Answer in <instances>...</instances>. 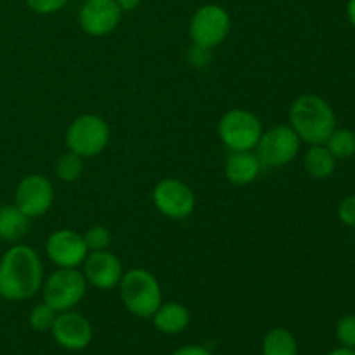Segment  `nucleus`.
Segmentation results:
<instances>
[{"label": "nucleus", "mask_w": 355, "mask_h": 355, "mask_svg": "<svg viewBox=\"0 0 355 355\" xmlns=\"http://www.w3.org/2000/svg\"><path fill=\"white\" fill-rule=\"evenodd\" d=\"M44 284V266L31 246H10L0 259V297L9 302L33 298Z\"/></svg>", "instance_id": "1"}, {"label": "nucleus", "mask_w": 355, "mask_h": 355, "mask_svg": "<svg viewBox=\"0 0 355 355\" xmlns=\"http://www.w3.org/2000/svg\"><path fill=\"white\" fill-rule=\"evenodd\" d=\"M290 127L309 146L326 144L336 128V116L331 104L315 94H302L291 103Z\"/></svg>", "instance_id": "2"}, {"label": "nucleus", "mask_w": 355, "mask_h": 355, "mask_svg": "<svg viewBox=\"0 0 355 355\" xmlns=\"http://www.w3.org/2000/svg\"><path fill=\"white\" fill-rule=\"evenodd\" d=\"M118 290L125 309L139 319H151L156 309L163 304L159 281L155 274L142 267L123 272Z\"/></svg>", "instance_id": "3"}, {"label": "nucleus", "mask_w": 355, "mask_h": 355, "mask_svg": "<svg viewBox=\"0 0 355 355\" xmlns=\"http://www.w3.org/2000/svg\"><path fill=\"white\" fill-rule=\"evenodd\" d=\"M217 134L222 144L231 153L253 151L263 134L260 118L243 107H234L222 114L217 125Z\"/></svg>", "instance_id": "4"}, {"label": "nucleus", "mask_w": 355, "mask_h": 355, "mask_svg": "<svg viewBox=\"0 0 355 355\" xmlns=\"http://www.w3.org/2000/svg\"><path fill=\"white\" fill-rule=\"evenodd\" d=\"M110 125L99 114L85 113L76 116L66 130V148L68 151L82 156L94 158L104 153L110 144Z\"/></svg>", "instance_id": "5"}, {"label": "nucleus", "mask_w": 355, "mask_h": 355, "mask_svg": "<svg viewBox=\"0 0 355 355\" xmlns=\"http://www.w3.org/2000/svg\"><path fill=\"white\" fill-rule=\"evenodd\" d=\"M232 28L231 14L218 3L198 7L189 21V37L193 45L211 51L224 44Z\"/></svg>", "instance_id": "6"}, {"label": "nucleus", "mask_w": 355, "mask_h": 355, "mask_svg": "<svg viewBox=\"0 0 355 355\" xmlns=\"http://www.w3.org/2000/svg\"><path fill=\"white\" fill-rule=\"evenodd\" d=\"M87 286L89 283L78 269H58L42 284V297L59 314L73 311L85 297Z\"/></svg>", "instance_id": "7"}, {"label": "nucleus", "mask_w": 355, "mask_h": 355, "mask_svg": "<svg viewBox=\"0 0 355 355\" xmlns=\"http://www.w3.org/2000/svg\"><path fill=\"white\" fill-rule=\"evenodd\" d=\"M302 141L290 125H276L262 134L257 144L262 166L267 168H281L293 162L300 153Z\"/></svg>", "instance_id": "8"}, {"label": "nucleus", "mask_w": 355, "mask_h": 355, "mask_svg": "<svg viewBox=\"0 0 355 355\" xmlns=\"http://www.w3.org/2000/svg\"><path fill=\"white\" fill-rule=\"evenodd\" d=\"M153 205L166 218L182 220L187 218L196 208L194 191L179 179H163L153 189Z\"/></svg>", "instance_id": "9"}, {"label": "nucleus", "mask_w": 355, "mask_h": 355, "mask_svg": "<svg viewBox=\"0 0 355 355\" xmlns=\"http://www.w3.org/2000/svg\"><path fill=\"white\" fill-rule=\"evenodd\" d=\"M54 203V186L40 173H31L21 179L14 194V205L28 218L44 217Z\"/></svg>", "instance_id": "10"}, {"label": "nucleus", "mask_w": 355, "mask_h": 355, "mask_svg": "<svg viewBox=\"0 0 355 355\" xmlns=\"http://www.w3.org/2000/svg\"><path fill=\"white\" fill-rule=\"evenodd\" d=\"M89 253L83 234L73 229L54 231L45 241V255L58 269H78Z\"/></svg>", "instance_id": "11"}, {"label": "nucleus", "mask_w": 355, "mask_h": 355, "mask_svg": "<svg viewBox=\"0 0 355 355\" xmlns=\"http://www.w3.org/2000/svg\"><path fill=\"white\" fill-rule=\"evenodd\" d=\"M51 331L54 342L69 352H78V350L87 349L94 338L92 322L85 315L75 311L59 312L55 315Z\"/></svg>", "instance_id": "12"}, {"label": "nucleus", "mask_w": 355, "mask_h": 355, "mask_svg": "<svg viewBox=\"0 0 355 355\" xmlns=\"http://www.w3.org/2000/svg\"><path fill=\"white\" fill-rule=\"evenodd\" d=\"M121 14L123 10L114 0H85L80 7L78 24L87 35L101 38L116 30Z\"/></svg>", "instance_id": "13"}, {"label": "nucleus", "mask_w": 355, "mask_h": 355, "mask_svg": "<svg viewBox=\"0 0 355 355\" xmlns=\"http://www.w3.org/2000/svg\"><path fill=\"white\" fill-rule=\"evenodd\" d=\"M83 276L90 286L101 291L113 290L120 284L123 276V266L120 259L110 250L90 252L83 262Z\"/></svg>", "instance_id": "14"}, {"label": "nucleus", "mask_w": 355, "mask_h": 355, "mask_svg": "<svg viewBox=\"0 0 355 355\" xmlns=\"http://www.w3.org/2000/svg\"><path fill=\"white\" fill-rule=\"evenodd\" d=\"M262 163L257 153L236 151L225 162V179L234 186H248L259 179L262 172Z\"/></svg>", "instance_id": "15"}, {"label": "nucleus", "mask_w": 355, "mask_h": 355, "mask_svg": "<svg viewBox=\"0 0 355 355\" xmlns=\"http://www.w3.org/2000/svg\"><path fill=\"white\" fill-rule=\"evenodd\" d=\"M151 319L155 328L163 335H179L191 324V312L184 304L166 302L156 309Z\"/></svg>", "instance_id": "16"}, {"label": "nucleus", "mask_w": 355, "mask_h": 355, "mask_svg": "<svg viewBox=\"0 0 355 355\" xmlns=\"http://www.w3.org/2000/svg\"><path fill=\"white\" fill-rule=\"evenodd\" d=\"M30 220L16 205L0 207V239L7 243H16L28 234Z\"/></svg>", "instance_id": "17"}, {"label": "nucleus", "mask_w": 355, "mask_h": 355, "mask_svg": "<svg viewBox=\"0 0 355 355\" xmlns=\"http://www.w3.org/2000/svg\"><path fill=\"white\" fill-rule=\"evenodd\" d=\"M304 168L312 179L324 180L335 173L336 158L324 144L311 146L304 156Z\"/></svg>", "instance_id": "18"}, {"label": "nucleus", "mask_w": 355, "mask_h": 355, "mask_svg": "<svg viewBox=\"0 0 355 355\" xmlns=\"http://www.w3.org/2000/svg\"><path fill=\"white\" fill-rule=\"evenodd\" d=\"M262 355H298L297 338L284 328L269 329L262 340Z\"/></svg>", "instance_id": "19"}, {"label": "nucleus", "mask_w": 355, "mask_h": 355, "mask_svg": "<svg viewBox=\"0 0 355 355\" xmlns=\"http://www.w3.org/2000/svg\"><path fill=\"white\" fill-rule=\"evenodd\" d=\"M324 146L336 159H349L355 155V134L349 128H335Z\"/></svg>", "instance_id": "20"}, {"label": "nucleus", "mask_w": 355, "mask_h": 355, "mask_svg": "<svg viewBox=\"0 0 355 355\" xmlns=\"http://www.w3.org/2000/svg\"><path fill=\"white\" fill-rule=\"evenodd\" d=\"M83 173V158L71 151H66L55 162V175L66 184L76 182Z\"/></svg>", "instance_id": "21"}, {"label": "nucleus", "mask_w": 355, "mask_h": 355, "mask_svg": "<svg viewBox=\"0 0 355 355\" xmlns=\"http://www.w3.org/2000/svg\"><path fill=\"white\" fill-rule=\"evenodd\" d=\"M55 315H58V312L52 307H49L45 302H42V304H37L31 309L28 322H30L31 329H35V331L38 333L51 331L52 324H54L55 321Z\"/></svg>", "instance_id": "22"}, {"label": "nucleus", "mask_w": 355, "mask_h": 355, "mask_svg": "<svg viewBox=\"0 0 355 355\" xmlns=\"http://www.w3.org/2000/svg\"><path fill=\"white\" fill-rule=\"evenodd\" d=\"M83 239H85L89 252H101V250H107L110 246L111 232L104 225H94V227L87 229Z\"/></svg>", "instance_id": "23"}, {"label": "nucleus", "mask_w": 355, "mask_h": 355, "mask_svg": "<svg viewBox=\"0 0 355 355\" xmlns=\"http://www.w3.org/2000/svg\"><path fill=\"white\" fill-rule=\"evenodd\" d=\"M336 338L342 347L355 349V314L343 315L336 324Z\"/></svg>", "instance_id": "24"}, {"label": "nucleus", "mask_w": 355, "mask_h": 355, "mask_svg": "<svg viewBox=\"0 0 355 355\" xmlns=\"http://www.w3.org/2000/svg\"><path fill=\"white\" fill-rule=\"evenodd\" d=\"M24 2H26V6L33 12L42 14V16H49V14H54L58 10H61L69 0H24Z\"/></svg>", "instance_id": "25"}, {"label": "nucleus", "mask_w": 355, "mask_h": 355, "mask_svg": "<svg viewBox=\"0 0 355 355\" xmlns=\"http://www.w3.org/2000/svg\"><path fill=\"white\" fill-rule=\"evenodd\" d=\"M338 218L342 224L355 227V196H349L338 205Z\"/></svg>", "instance_id": "26"}, {"label": "nucleus", "mask_w": 355, "mask_h": 355, "mask_svg": "<svg viewBox=\"0 0 355 355\" xmlns=\"http://www.w3.org/2000/svg\"><path fill=\"white\" fill-rule=\"evenodd\" d=\"M187 58H189V62L194 66V68H207L211 61V51H208V49H203V47H198V45H193V47L189 49Z\"/></svg>", "instance_id": "27"}, {"label": "nucleus", "mask_w": 355, "mask_h": 355, "mask_svg": "<svg viewBox=\"0 0 355 355\" xmlns=\"http://www.w3.org/2000/svg\"><path fill=\"white\" fill-rule=\"evenodd\" d=\"M172 355H214L203 345H184L173 350Z\"/></svg>", "instance_id": "28"}, {"label": "nucleus", "mask_w": 355, "mask_h": 355, "mask_svg": "<svg viewBox=\"0 0 355 355\" xmlns=\"http://www.w3.org/2000/svg\"><path fill=\"white\" fill-rule=\"evenodd\" d=\"M114 2L118 3V7H120L123 12H128V10H135L139 6H141L142 0H114Z\"/></svg>", "instance_id": "29"}, {"label": "nucleus", "mask_w": 355, "mask_h": 355, "mask_svg": "<svg viewBox=\"0 0 355 355\" xmlns=\"http://www.w3.org/2000/svg\"><path fill=\"white\" fill-rule=\"evenodd\" d=\"M347 17H349L350 24L355 28V0H349V3H347Z\"/></svg>", "instance_id": "30"}, {"label": "nucleus", "mask_w": 355, "mask_h": 355, "mask_svg": "<svg viewBox=\"0 0 355 355\" xmlns=\"http://www.w3.org/2000/svg\"><path fill=\"white\" fill-rule=\"evenodd\" d=\"M326 355H355V349H350V347H340V349L331 350Z\"/></svg>", "instance_id": "31"}]
</instances>
